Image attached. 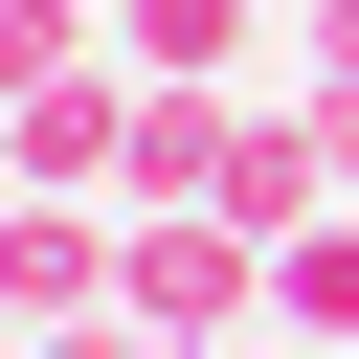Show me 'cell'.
Instances as JSON below:
<instances>
[{
    "label": "cell",
    "mask_w": 359,
    "mask_h": 359,
    "mask_svg": "<svg viewBox=\"0 0 359 359\" xmlns=\"http://www.w3.org/2000/svg\"><path fill=\"white\" fill-rule=\"evenodd\" d=\"M112 314H135V337H180V359H247L269 247H247V224H202V202H112Z\"/></svg>",
    "instance_id": "1"
},
{
    "label": "cell",
    "mask_w": 359,
    "mask_h": 359,
    "mask_svg": "<svg viewBox=\"0 0 359 359\" xmlns=\"http://www.w3.org/2000/svg\"><path fill=\"white\" fill-rule=\"evenodd\" d=\"M112 314V202H0V337H90Z\"/></svg>",
    "instance_id": "2"
},
{
    "label": "cell",
    "mask_w": 359,
    "mask_h": 359,
    "mask_svg": "<svg viewBox=\"0 0 359 359\" xmlns=\"http://www.w3.org/2000/svg\"><path fill=\"white\" fill-rule=\"evenodd\" d=\"M224 157H247V90H135V180L112 202H224Z\"/></svg>",
    "instance_id": "3"
},
{
    "label": "cell",
    "mask_w": 359,
    "mask_h": 359,
    "mask_svg": "<svg viewBox=\"0 0 359 359\" xmlns=\"http://www.w3.org/2000/svg\"><path fill=\"white\" fill-rule=\"evenodd\" d=\"M112 67L135 90H247V0H112Z\"/></svg>",
    "instance_id": "4"
},
{
    "label": "cell",
    "mask_w": 359,
    "mask_h": 359,
    "mask_svg": "<svg viewBox=\"0 0 359 359\" xmlns=\"http://www.w3.org/2000/svg\"><path fill=\"white\" fill-rule=\"evenodd\" d=\"M269 337H359V202L269 247Z\"/></svg>",
    "instance_id": "5"
},
{
    "label": "cell",
    "mask_w": 359,
    "mask_h": 359,
    "mask_svg": "<svg viewBox=\"0 0 359 359\" xmlns=\"http://www.w3.org/2000/svg\"><path fill=\"white\" fill-rule=\"evenodd\" d=\"M67 67H112V22H90V0H0V112L67 90Z\"/></svg>",
    "instance_id": "6"
},
{
    "label": "cell",
    "mask_w": 359,
    "mask_h": 359,
    "mask_svg": "<svg viewBox=\"0 0 359 359\" xmlns=\"http://www.w3.org/2000/svg\"><path fill=\"white\" fill-rule=\"evenodd\" d=\"M292 112H314V157H337V202H359V67H314Z\"/></svg>",
    "instance_id": "7"
},
{
    "label": "cell",
    "mask_w": 359,
    "mask_h": 359,
    "mask_svg": "<svg viewBox=\"0 0 359 359\" xmlns=\"http://www.w3.org/2000/svg\"><path fill=\"white\" fill-rule=\"evenodd\" d=\"M314 67H359V0H314Z\"/></svg>",
    "instance_id": "8"
},
{
    "label": "cell",
    "mask_w": 359,
    "mask_h": 359,
    "mask_svg": "<svg viewBox=\"0 0 359 359\" xmlns=\"http://www.w3.org/2000/svg\"><path fill=\"white\" fill-rule=\"evenodd\" d=\"M0 202H22V112H0Z\"/></svg>",
    "instance_id": "9"
},
{
    "label": "cell",
    "mask_w": 359,
    "mask_h": 359,
    "mask_svg": "<svg viewBox=\"0 0 359 359\" xmlns=\"http://www.w3.org/2000/svg\"><path fill=\"white\" fill-rule=\"evenodd\" d=\"M0 359H45V337H0Z\"/></svg>",
    "instance_id": "10"
},
{
    "label": "cell",
    "mask_w": 359,
    "mask_h": 359,
    "mask_svg": "<svg viewBox=\"0 0 359 359\" xmlns=\"http://www.w3.org/2000/svg\"><path fill=\"white\" fill-rule=\"evenodd\" d=\"M157 359H180V337H157Z\"/></svg>",
    "instance_id": "11"
}]
</instances>
